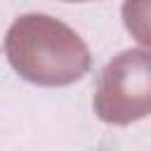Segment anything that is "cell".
I'll list each match as a JSON object with an SVG mask.
<instances>
[{
	"label": "cell",
	"mask_w": 151,
	"mask_h": 151,
	"mask_svg": "<svg viewBox=\"0 0 151 151\" xmlns=\"http://www.w3.org/2000/svg\"><path fill=\"white\" fill-rule=\"evenodd\" d=\"M64 2H90V0H64Z\"/></svg>",
	"instance_id": "cell-1"
}]
</instances>
